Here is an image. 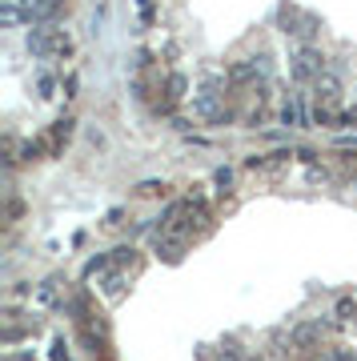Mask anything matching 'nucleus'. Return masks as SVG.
<instances>
[{
  "label": "nucleus",
  "mask_w": 357,
  "mask_h": 361,
  "mask_svg": "<svg viewBox=\"0 0 357 361\" xmlns=\"http://www.w3.org/2000/svg\"><path fill=\"white\" fill-rule=\"evenodd\" d=\"M193 113L201 116V121H225L229 109L221 104V92H201V97L193 101Z\"/></svg>",
  "instance_id": "2"
},
{
  "label": "nucleus",
  "mask_w": 357,
  "mask_h": 361,
  "mask_svg": "<svg viewBox=\"0 0 357 361\" xmlns=\"http://www.w3.org/2000/svg\"><path fill=\"white\" fill-rule=\"evenodd\" d=\"M20 8H25V20H49L56 16L61 0H20Z\"/></svg>",
  "instance_id": "3"
},
{
  "label": "nucleus",
  "mask_w": 357,
  "mask_h": 361,
  "mask_svg": "<svg viewBox=\"0 0 357 361\" xmlns=\"http://www.w3.org/2000/svg\"><path fill=\"white\" fill-rule=\"evenodd\" d=\"M321 361H353V353H345V349H337V353H325Z\"/></svg>",
  "instance_id": "4"
},
{
  "label": "nucleus",
  "mask_w": 357,
  "mask_h": 361,
  "mask_svg": "<svg viewBox=\"0 0 357 361\" xmlns=\"http://www.w3.org/2000/svg\"><path fill=\"white\" fill-rule=\"evenodd\" d=\"M28 49H32V56H40V61H56V56H68V52H73V40H68L64 28L40 25V28H32Z\"/></svg>",
  "instance_id": "1"
}]
</instances>
